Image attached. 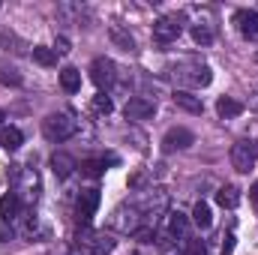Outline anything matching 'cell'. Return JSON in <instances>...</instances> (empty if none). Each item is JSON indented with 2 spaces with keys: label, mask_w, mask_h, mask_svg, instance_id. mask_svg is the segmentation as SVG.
Wrapping results in <instances>:
<instances>
[{
  "label": "cell",
  "mask_w": 258,
  "mask_h": 255,
  "mask_svg": "<svg viewBox=\"0 0 258 255\" xmlns=\"http://www.w3.org/2000/svg\"><path fill=\"white\" fill-rule=\"evenodd\" d=\"M75 129H78V123L72 120V114H63V111L48 114V117L42 120V132H45V138L54 141V144H60V141H66V138H72Z\"/></svg>",
  "instance_id": "6da1fadb"
},
{
  "label": "cell",
  "mask_w": 258,
  "mask_h": 255,
  "mask_svg": "<svg viewBox=\"0 0 258 255\" xmlns=\"http://www.w3.org/2000/svg\"><path fill=\"white\" fill-rule=\"evenodd\" d=\"M255 162H258V144L255 141H237V144L231 147V165H234L237 171L246 174Z\"/></svg>",
  "instance_id": "7a4b0ae2"
},
{
  "label": "cell",
  "mask_w": 258,
  "mask_h": 255,
  "mask_svg": "<svg viewBox=\"0 0 258 255\" xmlns=\"http://www.w3.org/2000/svg\"><path fill=\"white\" fill-rule=\"evenodd\" d=\"M183 30V15H162L153 24V39L156 42H174Z\"/></svg>",
  "instance_id": "3957f363"
},
{
  "label": "cell",
  "mask_w": 258,
  "mask_h": 255,
  "mask_svg": "<svg viewBox=\"0 0 258 255\" xmlns=\"http://www.w3.org/2000/svg\"><path fill=\"white\" fill-rule=\"evenodd\" d=\"M96 207H99V189H84L78 195V201H75V219L87 228L93 213H96Z\"/></svg>",
  "instance_id": "277c9868"
},
{
  "label": "cell",
  "mask_w": 258,
  "mask_h": 255,
  "mask_svg": "<svg viewBox=\"0 0 258 255\" xmlns=\"http://www.w3.org/2000/svg\"><path fill=\"white\" fill-rule=\"evenodd\" d=\"M90 78H93L96 87H111V84L117 81V66H114V60L96 57V60L90 63Z\"/></svg>",
  "instance_id": "5b68a950"
},
{
  "label": "cell",
  "mask_w": 258,
  "mask_h": 255,
  "mask_svg": "<svg viewBox=\"0 0 258 255\" xmlns=\"http://www.w3.org/2000/svg\"><path fill=\"white\" fill-rule=\"evenodd\" d=\"M123 114H126V120H150L156 114V102L147 96H132L123 108Z\"/></svg>",
  "instance_id": "8992f818"
},
{
  "label": "cell",
  "mask_w": 258,
  "mask_h": 255,
  "mask_svg": "<svg viewBox=\"0 0 258 255\" xmlns=\"http://www.w3.org/2000/svg\"><path fill=\"white\" fill-rule=\"evenodd\" d=\"M192 141H195V135L189 132V129H183V126L168 129V132H165V138H162V150H165V153H174V150H186Z\"/></svg>",
  "instance_id": "52a82bcc"
},
{
  "label": "cell",
  "mask_w": 258,
  "mask_h": 255,
  "mask_svg": "<svg viewBox=\"0 0 258 255\" xmlns=\"http://www.w3.org/2000/svg\"><path fill=\"white\" fill-rule=\"evenodd\" d=\"M174 78L183 84H195V87H207L210 84V69L207 66H192V69H174Z\"/></svg>",
  "instance_id": "ba28073f"
},
{
  "label": "cell",
  "mask_w": 258,
  "mask_h": 255,
  "mask_svg": "<svg viewBox=\"0 0 258 255\" xmlns=\"http://www.w3.org/2000/svg\"><path fill=\"white\" fill-rule=\"evenodd\" d=\"M234 24H237V30L246 39H258V12L255 9H240L234 15Z\"/></svg>",
  "instance_id": "9c48e42d"
},
{
  "label": "cell",
  "mask_w": 258,
  "mask_h": 255,
  "mask_svg": "<svg viewBox=\"0 0 258 255\" xmlns=\"http://www.w3.org/2000/svg\"><path fill=\"white\" fill-rule=\"evenodd\" d=\"M87 240H84V246L90 249V255H108L114 249V240L111 237H105V234H93V231H87L84 234Z\"/></svg>",
  "instance_id": "30bf717a"
},
{
  "label": "cell",
  "mask_w": 258,
  "mask_h": 255,
  "mask_svg": "<svg viewBox=\"0 0 258 255\" xmlns=\"http://www.w3.org/2000/svg\"><path fill=\"white\" fill-rule=\"evenodd\" d=\"M174 105L177 108H183V111H189V114H201L204 111V105H201V99L198 96H192L189 90H174Z\"/></svg>",
  "instance_id": "8fae6325"
},
{
  "label": "cell",
  "mask_w": 258,
  "mask_h": 255,
  "mask_svg": "<svg viewBox=\"0 0 258 255\" xmlns=\"http://www.w3.org/2000/svg\"><path fill=\"white\" fill-rule=\"evenodd\" d=\"M18 210H21V198H18L15 192L0 195V219H3V222L15 219V216H18Z\"/></svg>",
  "instance_id": "7c38bea8"
},
{
  "label": "cell",
  "mask_w": 258,
  "mask_h": 255,
  "mask_svg": "<svg viewBox=\"0 0 258 255\" xmlns=\"http://www.w3.org/2000/svg\"><path fill=\"white\" fill-rule=\"evenodd\" d=\"M216 111H219L222 120H231V117H240V114H243V102H237V99H231V96H219Z\"/></svg>",
  "instance_id": "4fadbf2b"
},
{
  "label": "cell",
  "mask_w": 258,
  "mask_h": 255,
  "mask_svg": "<svg viewBox=\"0 0 258 255\" xmlns=\"http://www.w3.org/2000/svg\"><path fill=\"white\" fill-rule=\"evenodd\" d=\"M51 168H54V174H57L60 180H66L78 165H75V159H72L69 153H54V156H51Z\"/></svg>",
  "instance_id": "5bb4252c"
},
{
  "label": "cell",
  "mask_w": 258,
  "mask_h": 255,
  "mask_svg": "<svg viewBox=\"0 0 258 255\" xmlns=\"http://www.w3.org/2000/svg\"><path fill=\"white\" fill-rule=\"evenodd\" d=\"M21 144H24L21 129H15V126H3V129H0V147H3V150H9V153H12V150H18Z\"/></svg>",
  "instance_id": "9a60e30c"
},
{
  "label": "cell",
  "mask_w": 258,
  "mask_h": 255,
  "mask_svg": "<svg viewBox=\"0 0 258 255\" xmlns=\"http://www.w3.org/2000/svg\"><path fill=\"white\" fill-rule=\"evenodd\" d=\"M60 87H63L66 93H78L81 90V72L75 66H63L60 69Z\"/></svg>",
  "instance_id": "2e32d148"
},
{
  "label": "cell",
  "mask_w": 258,
  "mask_h": 255,
  "mask_svg": "<svg viewBox=\"0 0 258 255\" xmlns=\"http://www.w3.org/2000/svg\"><path fill=\"white\" fill-rule=\"evenodd\" d=\"M216 204L234 210V207L240 204V189H237V186H222V189L216 192Z\"/></svg>",
  "instance_id": "e0dca14e"
},
{
  "label": "cell",
  "mask_w": 258,
  "mask_h": 255,
  "mask_svg": "<svg viewBox=\"0 0 258 255\" xmlns=\"http://www.w3.org/2000/svg\"><path fill=\"white\" fill-rule=\"evenodd\" d=\"M192 222L198 225V228H201V231H207V228L213 225V216H210V207H207L204 201H198V204L192 207Z\"/></svg>",
  "instance_id": "ac0fdd59"
},
{
  "label": "cell",
  "mask_w": 258,
  "mask_h": 255,
  "mask_svg": "<svg viewBox=\"0 0 258 255\" xmlns=\"http://www.w3.org/2000/svg\"><path fill=\"white\" fill-rule=\"evenodd\" d=\"M33 60L39 66H54L57 63V54H54V48H45V45H33Z\"/></svg>",
  "instance_id": "d6986e66"
},
{
  "label": "cell",
  "mask_w": 258,
  "mask_h": 255,
  "mask_svg": "<svg viewBox=\"0 0 258 255\" xmlns=\"http://www.w3.org/2000/svg\"><path fill=\"white\" fill-rule=\"evenodd\" d=\"M186 228H189V219H186V216H183L180 210H177V213H171V222H168V231H171L174 237H180V240H183V237H186Z\"/></svg>",
  "instance_id": "ffe728a7"
},
{
  "label": "cell",
  "mask_w": 258,
  "mask_h": 255,
  "mask_svg": "<svg viewBox=\"0 0 258 255\" xmlns=\"http://www.w3.org/2000/svg\"><path fill=\"white\" fill-rule=\"evenodd\" d=\"M108 33H111V42H114V45H120L123 51H132V48H135V39L129 36L123 27H117V24H114V27H111Z\"/></svg>",
  "instance_id": "44dd1931"
},
{
  "label": "cell",
  "mask_w": 258,
  "mask_h": 255,
  "mask_svg": "<svg viewBox=\"0 0 258 255\" xmlns=\"http://www.w3.org/2000/svg\"><path fill=\"white\" fill-rule=\"evenodd\" d=\"M192 39L201 42V45H210L213 42V27L210 24H195L192 27Z\"/></svg>",
  "instance_id": "7402d4cb"
},
{
  "label": "cell",
  "mask_w": 258,
  "mask_h": 255,
  "mask_svg": "<svg viewBox=\"0 0 258 255\" xmlns=\"http://www.w3.org/2000/svg\"><path fill=\"white\" fill-rule=\"evenodd\" d=\"M81 171H84L87 177H99V174L105 171V159H84V162H81Z\"/></svg>",
  "instance_id": "603a6c76"
},
{
  "label": "cell",
  "mask_w": 258,
  "mask_h": 255,
  "mask_svg": "<svg viewBox=\"0 0 258 255\" xmlns=\"http://www.w3.org/2000/svg\"><path fill=\"white\" fill-rule=\"evenodd\" d=\"M93 111H96V114H111V111H114V102H111L105 93H96V96H93Z\"/></svg>",
  "instance_id": "cb8c5ba5"
},
{
  "label": "cell",
  "mask_w": 258,
  "mask_h": 255,
  "mask_svg": "<svg viewBox=\"0 0 258 255\" xmlns=\"http://www.w3.org/2000/svg\"><path fill=\"white\" fill-rule=\"evenodd\" d=\"M0 84H12V87H18V84H21V75H18L15 69H6V66H3V69H0Z\"/></svg>",
  "instance_id": "d4e9b609"
},
{
  "label": "cell",
  "mask_w": 258,
  "mask_h": 255,
  "mask_svg": "<svg viewBox=\"0 0 258 255\" xmlns=\"http://www.w3.org/2000/svg\"><path fill=\"white\" fill-rule=\"evenodd\" d=\"M54 54H69V39H66V36H57V42H54Z\"/></svg>",
  "instance_id": "484cf974"
},
{
  "label": "cell",
  "mask_w": 258,
  "mask_h": 255,
  "mask_svg": "<svg viewBox=\"0 0 258 255\" xmlns=\"http://www.w3.org/2000/svg\"><path fill=\"white\" fill-rule=\"evenodd\" d=\"M12 237V228H9V222H0V243H6Z\"/></svg>",
  "instance_id": "4316f807"
},
{
  "label": "cell",
  "mask_w": 258,
  "mask_h": 255,
  "mask_svg": "<svg viewBox=\"0 0 258 255\" xmlns=\"http://www.w3.org/2000/svg\"><path fill=\"white\" fill-rule=\"evenodd\" d=\"M231 249H234V234H228V237H225V246H222V255H231Z\"/></svg>",
  "instance_id": "83f0119b"
},
{
  "label": "cell",
  "mask_w": 258,
  "mask_h": 255,
  "mask_svg": "<svg viewBox=\"0 0 258 255\" xmlns=\"http://www.w3.org/2000/svg\"><path fill=\"white\" fill-rule=\"evenodd\" d=\"M189 255H204V243H189Z\"/></svg>",
  "instance_id": "f1b7e54d"
},
{
  "label": "cell",
  "mask_w": 258,
  "mask_h": 255,
  "mask_svg": "<svg viewBox=\"0 0 258 255\" xmlns=\"http://www.w3.org/2000/svg\"><path fill=\"white\" fill-rule=\"evenodd\" d=\"M3 120H6V114H3V111H0V129H3Z\"/></svg>",
  "instance_id": "f546056e"
}]
</instances>
